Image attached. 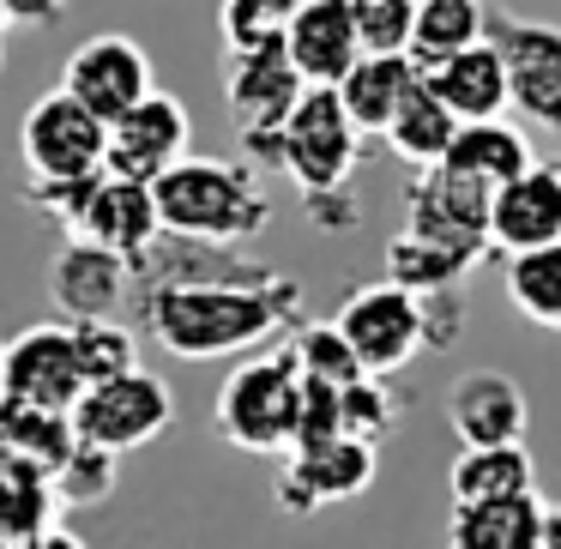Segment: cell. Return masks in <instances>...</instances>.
I'll return each instance as SVG.
<instances>
[{
  "label": "cell",
  "instance_id": "8d00e7d4",
  "mask_svg": "<svg viewBox=\"0 0 561 549\" xmlns=\"http://www.w3.org/2000/svg\"><path fill=\"white\" fill-rule=\"evenodd\" d=\"M98 175H79V182H25V199L37 211H49L55 224H67V230H73L79 211H85V199H91V187H98Z\"/></svg>",
  "mask_w": 561,
  "mask_h": 549
},
{
  "label": "cell",
  "instance_id": "5b68a950",
  "mask_svg": "<svg viewBox=\"0 0 561 549\" xmlns=\"http://www.w3.org/2000/svg\"><path fill=\"white\" fill-rule=\"evenodd\" d=\"M73 435L98 453H134V447H151L163 428L175 423V392L163 387L151 368H134V375H115V380H98V387L79 392V404L67 411Z\"/></svg>",
  "mask_w": 561,
  "mask_h": 549
},
{
  "label": "cell",
  "instance_id": "9c48e42d",
  "mask_svg": "<svg viewBox=\"0 0 561 549\" xmlns=\"http://www.w3.org/2000/svg\"><path fill=\"white\" fill-rule=\"evenodd\" d=\"M85 380L73 356V327L67 320H37L19 339H0V399L37 404V411H73Z\"/></svg>",
  "mask_w": 561,
  "mask_h": 549
},
{
  "label": "cell",
  "instance_id": "f35d334b",
  "mask_svg": "<svg viewBox=\"0 0 561 549\" xmlns=\"http://www.w3.org/2000/svg\"><path fill=\"white\" fill-rule=\"evenodd\" d=\"M31 549H85V537H79V531H67V525H49V531H43Z\"/></svg>",
  "mask_w": 561,
  "mask_h": 549
},
{
  "label": "cell",
  "instance_id": "ac0fdd59",
  "mask_svg": "<svg viewBox=\"0 0 561 549\" xmlns=\"http://www.w3.org/2000/svg\"><path fill=\"white\" fill-rule=\"evenodd\" d=\"M79 242L91 248H110L115 260H127V266H139V260L151 254V242H158V206H151V187L139 182H122V175L103 170L98 187H91L85 211H79L73 224Z\"/></svg>",
  "mask_w": 561,
  "mask_h": 549
},
{
  "label": "cell",
  "instance_id": "1f68e13d",
  "mask_svg": "<svg viewBox=\"0 0 561 549\" xmlns=\"http://www.w3.org/2000/svg\"><path fill=\"white\" fill-rule=\"evenodd\" d=\"M284 351H290V363H296V375H302V380H320V387H351V380H363L351 344L339 339V327H332V320L296 327Z\"/></svg>",
  "mask_w": 561,
  "mask_h": 549
},
{
  "label": "cell",
  "instance_id": "603a6c76",
  "mask_svg": "<svg viewBox=\"0 0 561 549\" xmlns=\"http://www.w3.org/2000/svg\"><path fill=\"white\" fill-rule=\"evenodd\" d=\"M411 85H416V67L404 55H363L332 91H339V110L351 115L356 134H387L392 110L404 103Z\"/></svg>",
  "mask_w": 561,
  "mask_h": 549
},
{
  "label": "cell",
  "instance_id": "cb8c5ba5",
  "mask_svg": "<svg viewBox=\"0 0 561 549\" xmlns=\"http://www.w3.org/2000/svg\"><path fill=\"white\" fill-rule=\"evenodd\" d=\"M483 0H416V19H411V49H404V61L416 67V73H428V67L453 61V55L477 49L483 43Z\"/></svg>",
  "mask_w": 561,
  "mask_h": 549
},
{
  "label": "cell",
  "instance_id": "60d3db41",
  "mask_svg": "<svg viewBox=\"0 0 561 549\" xmlns=\"http://www.w3.org/2000/svg\"><path fill=\"white\" fill-rule=\"evenodd\" d=\"M339 7H351V0H339Z\"/></svg>",
  "mask_w": 561,
  "mask_h": 549
},
{
  "label": "cell",
  "instance_id": "44dd1931",
  "mask_svg": "<svg viewBox=\"0 0 561 549\" xmlns=\"http://www.w3.org/2000/svg\"><path fill=\"white\" fill-rule=\"evenodd\" d=\"M531 139L519 134V127H507V122H471V127H459L453 134V146H447V158H440V170H453V175H465V182H477V187H507L513 175H525L531 170Z\"/></svg>",
  "mask_w": 561,
  "mask_h": 549
},
{
  "label": "cell",
  "instance_id": "7c38bea8",
  "mask_svg": "<svg viewBox=\"0 0 561 549\" xmlns=\"http://www.w3.org/2000/svg\"><path fill=\"white\" fill-rule=\"evenodd\" d=\"M187 139H194V122H187V103L170 98V91H151L139 98L127 115L110 122V139H103V170L122 175V182L151 187L163 170L187 158Z\"/></svg>",
  "mask_w": 561,
  "mask_h": 549
},
{
  "label": "cell",
  "instance_id": "ba28073f",
  "mask_svg": "<svg viewBox=\"0 0 561 549\" xmlns=\"http://www.w3.org/2000/svg\"><path fill=\"white\" fill-rule=\"evenodd\" d=\"M483 43L507 67V110H525L531 122L561 134V31L543 19L489 13Z\"/></svg>",
  "mask_w": 561,
  "mask_h": 549
},
{
  "label": "cell",
  "instance_id": "74e56055",
  "mask_svg": "<svg viewBox=\"0 0 561 549\" xmlns=\"http://www.w3.org/2000/svg\"><path fill=\"white\" fill-rule=\"evenodd\" d=\"M7 7V25H25V31H49L67 19V7L73 0H0Z\"/></svg>",
  "mask_w": 561,
  "mask_h": 549
},
{
  "label": "cell",
  "instance_id": "7402d4cb",
  "mask_svg": "<svg viewBox=\"0 0 561 549\" xmlns=\"http://www.w3.org/2000/svg\"><path fill=\"white\" fill-rule=\"evenodd\" d=\"M537 519H543L537 489L531 495H507V501H453L447 544L453 549H537Z\"/></svg>",
  "mask_w": 561,
  "mask_h": 549
},
{
  "label": "cell",
  "instance_id": "4316f807",
  "mask_svg": "<svg viewBox=\"0 0 561 549\" xmlns=\"http://www.w3.org/2000/svg\"><path fill=\"white\" fill-rule=\"evenodd\" d=\"M453 134H459V122L440 110L435 91L423 85V73H416V85L404 91V103L392 110V122H387V134H380V139H387V146L399 151L404 163H416V170H435V163L447 158Z\"/></svg>",
  "mask_w": 561,
  "mask_h": 549
},
{
  "label": "cell",
  "instance_id": "8992f818",
  "mask_svg": "<svg viewBox=\"0 0 561 549\" xmlns=\"http://www.w3.org/2000/svg\"><path fill=\"white\" fill-rule=\"evenodd\" d=\"M339 339L351 344L356 368L375 380L399 375L404 363H416V351H428V327H423V302L399 284H363L344 296V308L332 314Z\"/></svg>",
  "mask_w": 561,
  "mask_h": 549
},
{
  "label": "cell",
  "instance_id": "e0dca14e",
  "mask_svg": "<svg viewBox=\"0 0 561 549\" xmlns=\"http://www.w3.org/2000/svg\"><path fill=\"white\" fill-rule=\"evenodd\" d=\"M489 242L507 254L561 242V163H531L525 175L489 194Z\"/></svg>",
  "mask_w": 561,
  "mask_h": 549
},
{
  "label": "cell",
  "instance_id": "ab89813d",
  "mask_svg": "<svg viewBox=\"0 0 561 549\" xmlns=\"http://www.w3.org/2000/svg\"><path fill=\"white\" fill-rule=\"evenodd\" d=\"M0 31H7V7H0Z\"/></svg>",
  "mask_w": 561,
  "mask_h": 549
},
{
  "label": "cell",
  "instance_id": "8fae6325",
  "mask_svg": "<svg viewBox=\"0 0 561 549\" xmlns=\"http://www.w3.org/2000/svg\"><path fill=\"white\" fill-rule=\"evenodd\" d=\"M404 211H411L404 236H416V242L465 260V266H477V254L489 248V187L465 182V175L440 170V163L411 182Z\"/></svg>",
  "mask_w": 561,
  "mask_h": 549
},
{
  "label": "cell",
  "instance_id": "d6a6232c",
  "mask_svg": "<svg viewBox=\"0 0 561 549\" xmlns=\"http://www.w3.org/2000/svg\"><path fill=\"white\" fill-rule=\"evenodd\" d=\"M290 13H296V0H224V7H218L224 49H230V55L272 49V43H284Z\"/></svg>",
  "mask_w": 561,
  "mask_h": 549
},
{
  "label": "cell",
  "instance_id": "6da1fadb",
  "mask_svg": "<svg viewBox=\"0 0 561 549\" xmlns=\"http://www.w3.org/2000/svg\"><path fill=\"white\" fill-rule=\"evenodd\" d=\"M139 327L182 363H211V356H236L266 344L296 320V284H163V290H139Z\"/></svg>",
  "mask_w": 561,
  "mask_h": 549
},
{
  "label": "cell",
  "instance_id": "2e32d148",
  "mask_svg": "<svg viewBox=\"0 0 561 549\" xmlns=\"http://www.w3.org/2000/svg\"><path fill=\"white\" fill-rule=\"evenodd\" d=\"M447 423L465 447H525V428H531V404L525 387L501 368H471V375L453 380L447 392Z\"/></svg>",
  "mask_w": 561,
  "mask_h": 549
},
{
  "label": "cell",
  "instance_id": "5bb4252c",
  "mask_svg": "<svg viewBox=\"0 0 561 549\" xmlns=\"http://www.w3.org/2000/svg\"><path fill=\"white\" fill-rule=\"evenodd\" d=\"M49 302L67 327L122 320V308L134 302V266L115 260L110 248H91V242H79V236H67L49 260Z\"/></svg>",
  "mask_w": 561,
  "mask_h": 549
},
{
  "label": "cell",
  "instance_id": "e575fe53",
  "mask_svg": "<svg viewBox=\"0 0 561 549\" xmlns=\"http://www.w3.org/2000/svg\"><path fill=\"white\" fill-rule=\"evenodd\" d=\"M339 423L351 441H368V447H375V441H387L392 423H399V399H392L375 375H363V380H351V387H339Z\"/></svg>",
  "mask_w": 561,
  "mask_h": 549
},
{
  "label": "cell",
  "instance_id": "f1b7e54d",
  "mask_svg": "<svg viewBox=\"0 0 561 549\" xmlns=\"http://www.w3.org/2000/svg\"><path fill=\"white\" fill-rule=\"evenodd\" d=\"M507 296L525 320L561 332V242L531 248V254H507Z\"/></svg>",
  "mask_w": 561,
  "mask_h": 549
},
{
  "label": "cell",
  "instance_id": "52a82bcc",
  "mask_svg": "<svg viewBox=\"0 0 561 549\" xmlns=\"http://www.w3.org/2000/svg\"><path fill=\"white\" fill-rule=\"evenodd\" d=\"M103 139L110 127L85 115L67 91H49L25 110L19 122V158H25V182H79V175L103 170Z\"/></svg>",
  "mask_w": 561,
  "mask_h": 549
},
{
  "label": "cell",
  "instance_id": "7a4b0ae2",
  "mask_svg": "<svg viewBox=\"0 0 561 549\" xmlns=\"http://www.w3.org/2000/svg\"><path fill=\"white\" fill-rule=\"evenodd\" d=\"M151 206H158L163 236L206 248H236L272 224V199L248 163L194 158V151L151 182Z\"/></svg>",
  "mask_w": 561,
  "mask_h": 549
},
{
  "label": "cell",
  "instance_id": "3957f363",
  "mask_svg": "<svg viewBox=\"0 0 561 549\" xmlns=\"http://www.w3.org/2000/svg\"><path fill=\"white\" fill-rule=\"evenodd\" d=\"M356 158H363V134L339 110V91L308 85L296 98V110L284 115L278 139H272V170H284L302 187L320 230H351L356 224V206H351Z\"/></svg>",
  "mask_w": 561,
  "mask_h": 549
},
{
  "label": "cell",
  "instance_id": "277c9868",
  "mask_svg": "<svg viewBox=\"0 0 561 549\" xmlns=\"http://www.w3.org/2000/svg\"><path fill=\"white\" fill-rule=\"evenodd\" d=\"M296 399H302V375L278 344V351H260L230 368V380L218 387V404H211V423L242 453H290Z\"/></svg>",
  "mask_w": 561,
  "mask_h": 549
},
{
  "label": "cell",
  "instance_id": "83f0119b",
  "mask_svg": "<svg viewBox=\"0 0 561 549\" xmlns=\"http://www.w3.org/2000/svg\"><path fill=\"white\" fill-rule=\"evenodd\" d=\"M453 501H507V495H531L537 471L525 447H465L447 471Z\"/></svg>",
  "mask_w": 561,
  "mask_h": 549
},
{
  "label": "cell",
  "instance_id": "f546056e",
  "mask_svg": "<svg viewBox=\"0 0 561 549\" xmlns=\"http://www.w3.org/2000/svg\"><path fill=\"white\" fill-rule=\"evenodd\" d=\"M465 272H471L465 260L440 254V248L416 242V236H392L387 242V284H399L411 296H453Z\"/></svg>",
  "mask_w": 561,
  "mask_h": 549
},
{
  "label": "cell",
  "instance_id": "484cf974",
  "mask_svg": "<svg viewBox=\"0 0 561 549\" xmlns=\"http://www.w3.org/2000/svg\"><path fill=\"white\" fill-rule=\"evenodd\" d=\"M49 525H61L55 483L31 465L0 459V549H31Z\"/></svg>",
  "mask_w": 561,
  "mask_h": 549
},
{
  "label": "cell",
  "instance_id": "30bf717a",
  "mask_svg": "<svg viewBox=\"0 0 561 549\" xmlns=\"http://www.w3.org/2000/svg\"><path fill=\"white\" fill-rule=\"evenodd\" d=\"M302 91L308 85L296 79L284 43L230 55V73H224V103H230V122H236V134H242L248 158L272 163V139H278L284 115L296 110V98H302Z\"/></svg>",
  "mask_w": 561,
  "mask_h": 549
},
{
  "label": "cell",
  "instance_id": "836d02e7",
  "mask_svg": "<svg viewBox=\"0 0 561 549\" xmlns=\"http://www.w3.org/2000/svg\"><path fill=\"white\" fill-rule=\"evenodd\" d=\"M115 477H122V459L79 441V447L67 453V465L49 477V483H55V501H61V513H67V507H98V501H110Z\"/></svg>",
  "mask_w": 561,
  "mask_h": 549
},
{
  "label": "cell",
  "instance_id": "9a60e30c",
  "mask_svg": "<svg viewBox=\"0 0 561 549\" xmlns=\"http://www.w3.org/2000/svg\"><path fill=\"white\" fill-rule=\"evenodd\" d=\"M375 465H380V453L351 435L327 441V447H308V453H290L278 471V507L302 519V513H320L332 501H356L375 483Z\"/></svg>",
  "mask_w": 561,
  "mask_h": 549
},
{
  "label": "cell",
  "instance_id": "d590c367",
  "mask_svg": "<svg viewBox=\"0 0 561 549\" xmlns=\"http://www.w3.org/2000/svg\"><path fill=\"white\" fill-rule=\"evenodd\" d=\"M411 0H351V25L363 55H404L411 49Z\"/></svg>",
  "mask_w": 561,
  "mask_h": 549
},
{
  "label": "cell",
  "instance_id": "d6986e66",
  "mask_svg": "<svg viewBox=\"0 0 561 549\" xmlns=\"http://www.w3.org/2000/svg\"><path fill=\"white\" fill-rule=\"evenodd\" d=\"M284 55H290V67H296L302 85L332 91L356 61H363L351 7H339V0H296L290 25H284Z\"/></svg>",
  "mask_w": 561,
  "mask_h": 549
},
{
  "label": "cell",
  "instance_id": "d4e9b609",
  "mask_svg": "<svg viewBox=\"0 0 561 549\" xmlns=\"http://www.w3.org/2000/svg\"><path fill=\"white\" fill-rule=\"evenodd\" d=\"M73 447H79V435H73V423H67L61 411H37V404L0 399V459L55 477Z\"/></svg>",
  "mask_w": 561,
  "mask_h": 549
},
{
  "label": "cell",
  "instance_id": "4dcf8cb0",
  "mask_svg": "<svg viewBox=\"0 0 561 549\" xmlns=\"http://www.w3.org/2000/svg\"><path fill=\"white\" fill-rule=\"evenodd\" d=\"M73 356H79V380L85 387L146 368L139 363V332L127 320H85V327H73Z\"/></svg>",
  "mask_w": 561,
  "mask_h": 549
},
{
  "label": "cell",
  "instance_id": "ffe728a7",
  "mask_svg": "<svg viewBox=\"0 0 561 549\" xmlns=\"http://www.w3.org/2000/svg\"><path fill=\"white\" fill-rule=\"evenodd\" d=\"M423 85L435 91V103L459 127L501 122V110H507V67H501V55L489 49V43H477V49H465V55H453V61L428 67Z\"/></svg>",
  "mask_w": 561,
  "mask_h": 549
},
{
  "label": "cell",
  "instance_id": "4fadbf2b",
  "mask_svg": "<svg viewBox=\"0 0 561 549\" xmlns=\"http://www.w3.org/2000/svg\"><path fill=\"white\" fill-rule=\"evenodd\" d=\"M67 98L79 103L85 115H98L103 127L115 122V115H127L139 98H151V55L139 49L134 37H122V31H103V37L79 43L73 55H67L61 67V85Z\"/></svg>",
  "mask_w": 561,
  "mask_h": 549
}]
</instances>
